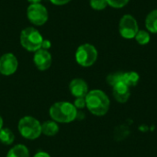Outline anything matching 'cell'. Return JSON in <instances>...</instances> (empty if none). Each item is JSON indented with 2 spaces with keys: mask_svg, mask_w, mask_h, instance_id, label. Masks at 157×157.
I'll return each instance as SVG.
<instances>
[{
  "mask_svg": "<svg viewBox=\"0 0 157 157\" xmlns=\"http://www.w3.org/2000/svg\"><path fill=\"white\" fill-rule=\"evenodd\" d=\"M41 33L34 27H27L21 30L19 36L20 45L28 52H35L41 48L43 41Z\"/></svg>",
  "mask_w": 157,
  "mask_h": 157,
  "instance_id": "3",
  "label": "cell"
},
{
  "mask_svg": "<svg viewBox=\"0 0 157 157\" xmlns=\"http://www.w3.org/2000/svg\"><path fill=\"white\" fill-rule=\"evenodd\" d=\"M17 130L23 138L33 141L41 135V123L32 116H25L19 120Z\"/></svg>",
  "mask_w": 157,
  "mask_h": 157,
  "instance_id": "4",
  "label": "cell"
},
{
  "mask_svg": "<svg viewBox=\"0 0 157 157\" xmlns=\"http://www.w3.org/2000/svg\"><path fill=\"white\" fill-rule=\"evenodd\" d=\"M18 67V61L15 54L11 52L4 53L0 57V74L5 76L14 75Z\"/></svg>",
  "mask_w": 157,
  "mask_h": 157,
  "instance_id": "8",
  "label": "cell"
},
{
  "mask_svg": "<svg viewBox=\"0 0 157 157\" xmlns=\"http://www.w3.org/2000/svg\"><path fill=\"white\" fill-rule=\"evenodd\" d=\"M140 80V75L137 72L130 71V72H123L122 75V82L125 83L129 87L135 86Z\"/></svg>",
  "mask_w": 157,
  "mask_h": 157,
  "instance_id": "15",
  "label": "cell"
},
{
  "mask_svg": "<svg viewBox=\"0 0 157 157\" xmlns=\"http://www.w3.org/2000/svg\"><path fill=\"white\" fill-rule=\"evenodd\" d=\"M86 108L95 116L101 117L108 113L110 107V100L107 94L100 89L88 91L86 96Z\"/></svg>",
  "mask_w": 157,
  "mask_h": 157,
  "instance_id": "1",
  "label": "cell"
},
{
  "mask_svg": "<svg viewBox=\"0 0 157 157\" xmlns=\"http://www.w3.org/2000/svg\"><path fill=\"white\" fill-rule=\"evenodd\" d=\"M129 2L130 0H107L108 6L116 9H120L126 6Z\"/></svg>",
  "mask_w": 157,
  "mask_h": 157,
  "instance_id": "20",
  "label": "cell"
},
{
  "mask_svg": "<svg viewBox=\"0 0 157 157\" xmlns=\"http://www.w3.org/2000/svg\"><path fill=\"white\" fill-rule=\"evenodd\" d=\"M33 157H52L48 153H46V152H43V151H40V152H38V153H36L35 155H34V156Z\"/></svg>",
  "mask_w": 157,
  "mask_h": 157,
  "instance_id": "24",
  "label": "cell"
},
{
  "mask_svg": "<svg viewBox=\"0 0 157 157\" xmlns=\"http://www.w3.org/2000/svg\"><path fill=\"white\" fill-rule=\"evenodd\" d=\"M69 90L73 97L86 98L89 89L87 83L82 78H75L69 84Z\"/></svg>",
  "mask_w": 157,
  "mask_h": 157,
  "instance_id": "10",
  "label": "cell"
},
{
  "mask_svg": "<svg viewBox=\"0 0 157 157\" xmlns=\"http://www.w3.org/2000/svg\"><path fill=\"white\" fill-rule=\"evenodd\" d=\"M29 3H30V4H39V3H40L42 0H27Z\"/></svg>",
  "mask_w": 157,
  "mask_h": 157,
  "instance_id": "25",
  "label": "cell"
},
{
  "mask_svg": "<svg viewBox=\"0 0 157 157\" xmlns=\"http://www.w3.org/2000/svg\"><path fill=\"white\" fill-rule=\"evenodd\" d=\"M15 141V134L9 128L0 130V143L4 145H11Z\"/></svg>",
  "mask_w": 157,
  "mask_h": 157,
  "instance_id": "16",
  "label": "cell"
},
{
  "mask_svg": "<svg viewBox=\"0 0 157 157\" xmlns=\"http://www.w3.org/2000/svg\"><path fill=\"white\" fill-rule=\"evenodd\" d=\"M60 131L59 124L52 121H46L43 123H41V134H44L47 137H52L55 136Z\"/></svg>",
  "mask_w": 157,
  "mask_h": 157,
  "instance_id": "12",
  "label": "cell"
},
{
  "mask_svg": "<svg viewBox=\"0 0 157 157\" xmlns=\"http://www.w3.org/2000/svg\"><path fill=\"white\" fill-rule=\"evenodd\" d=\"M75 61L82 67H90L98 60V52L91 43H83L75 51Z\"/></svg>",
  "mask_w": 157,
  "mask_h": 157,
  "instance_id": "5",
  "label": "cell"
},
{
  "mask_svg": "<svg viewBox=\"0 0 157 157\" xmlns=\"http://www.w3.org/2000/svg\"><path fill=\"white\" fill-rule=\"evenodd\" d=\"M26 15L29 21L37 27L44 25L49 19L48 9L40 3L30 4L27 8Z\"/></svg>",
  "mask_w": 157,
  "mask_h": 157,
  "instance_id": "7",
  "label": "cell"
},
{
  "mask_svg": "<svg viewBox=\"0 0 157 157\" xmlns=\"http://www.w3.org/2000/svg\"><path fill=\"white\" fill-rule=\"evenodd\" d=\"M72 0H50V2L52 5H55V6H63V5L68 4Z\"/></svg>",
  "mask_w": 157,
  "mask_h": 157,
  "instance_id": "23",
  "label": "cell"
},
{
  "mask_svg": "<svg viewBox=\"0 0 157 157\" xmlns=\"http://www.w3.org/2000/svg\"><path fill=\"white\" fill-rule=\"evenodd\" d=\"M89 5L92 9L97 11L104 10L108 6L107 0H89Z\"/></svg>",
  "mask_w": 157,
  "mask_h": 157,
  "instance_id": "19",
  "label": "cell"
},
{
  "mask_svg": "<svg viewBox=\"0 0 157 157\" xmlns=\"http://www.w3.org/2000/svg\"><path fill=\"white\" fill-rule=\"evenodd\" d=\"M3 126H4V121H3V118H2V116L0 115V130L4 128Z\"/></svg>",
  "mask_w": 157,
  "mask_h": 157,
  "instance_id": "26",
  "label": "cell"
},
{
  "mask_svg": "<svg viewBox=\"0 0 157 157\" xmlns=\"http://www.w3.org/2000/svg\"><path fill=\"white\" fill-rule=\"evenodd\" d=\"M145 28L150 33L157 34V9L150 11L145 17Z\"/></svg>",
  "mask_w": 157,
  "mask_h": 157,
  "instance_id": "13",
  "label": "cell"
},
{
  "mask_svg": "<svg viewBox=\"0 0 157 157\" xmlns=\"http://www.w3.org/2000/svg\"><path fill=\"white\" fill-rule=\"evenodd\" d=\"M77 113L74 104L67 101L55 102L49 109L51 119L57 123H71L77 119Z\"/></svg>",
  "mask_w": 157,
  "mask_h": 157,
  "instance_id": "2",
  "label": "cell"
},
{
  "mask_svg": "<svg viewBox=\"0 0 157 157\" xmlns=\"http://www.w3.org/2000/svg\"><path fill=\"white\" fill-rule=\"evenodd\" d=\"M130 88L125 83L119 82L112 86V95L119 103H125L129 100L131 92Z\"/></svg>",
  "mask_w": 157,
  "mask_h": 157,
  "instance_id": "11",
  "label": "cell"
},
{
  "mask_svg": "<svg viewBox=\"0 0 157 157\" xmlns=\"http://www.w3.org/2000/svg\"><path fill=\"white\" fill-rule=\"evenodd\" d=\"M122 75L123 72H115L107 76V82L109 83V86H113L115 84L119 82H122Z\"/></svg>",
  "mask_w": 157,
  "mask_h": 157,
  "instance_id": "18",
  "label": "cell"
},
{
  "mask_svg": "<svg viewBox=\"0 0 157 157\" xmlns=\"http://www.w3.org/2000/svg\"><path fill=\"white\" fill-rule=\"evenodd\" d=\"M73 104L76 108V109H82L86 108V98H76Z\"/></svg>",
  "mask_w": 157,
  "mask_h": 157,
  "instance_id": "21",
  "label": "cell"
},
{
  "mask_svg": "<svg viewBox=\"0 0 157 157\" xmlns=\"http://www.w3.org/2000/svg\"><path fill=\"white\" fill-rule=\"evenodd\" d=\"M52 47V42L50 40H47V39H44L43 41H42V44H41V48L40 49H43V50H47L49 51Z\"/></svg>",
  "mask_w": 157,
  "mask_h": 157,
  "instance_id": "22",
  "label": "cell"
},
{
  "mask_svg": "<svg viewBox=\"0 0 157 157\" xmlns=\"http://www.w3.org/2000/svg\"><path fill=\"white\" fill-rule=\"evenodd\" d=\"M139 31V24L137 19L131 14L123 15L119 22L120 35L126 40H132Z\"/></svg>",
  "mask_w": 157,
  "mask_h": 157,
  "instance_id": "6",
  "label": "cell"
},
{
  "mask_svg": "<svg viewBox=\"0 0 157 157\" xmlns=\"http://www.w3.org/2000/svg\"><path fill=\"white\" fill-rule=\"evenodd\" d=\"M33 63L36 68L40 71H46L52 63V56L49 51L40 49L34 52Z\"/></svg>",
  "mask_w": 157,
  "mask_h": 157,
  "instance_id": "9",
  "label": "cell"
},
{
  "mask_svg": "<svg viewBox=\"0 0 157 157\" xmlns=\"http://www.w3.org/2000/svg\"><path fill=\"white\" fill-rule=\"evenodd\" d=\"M134 40L140 45H147L151 40V34L148 30L139 29L136 36L134 37Z\"/></svg>",
  "mask_w": 157,
  "mask_h": 157,
  "instance_id": "17",
  "label": "cell"
},
{
  "mask_svg": "<svg viewBox=\"0 0 157 157\" xmlns=\"http://www.w3.org/2000/svg\"><path fill=\"white\" fill-rule=\"evenodd\" d=\"M6 157H30L28 147L24 144H16L7 153Z\"/></svg>",
  "mask_w": 157,
  "mask_h": 157,
  "instance_id": "14",
  "label": "cell"
}]
</instances>
